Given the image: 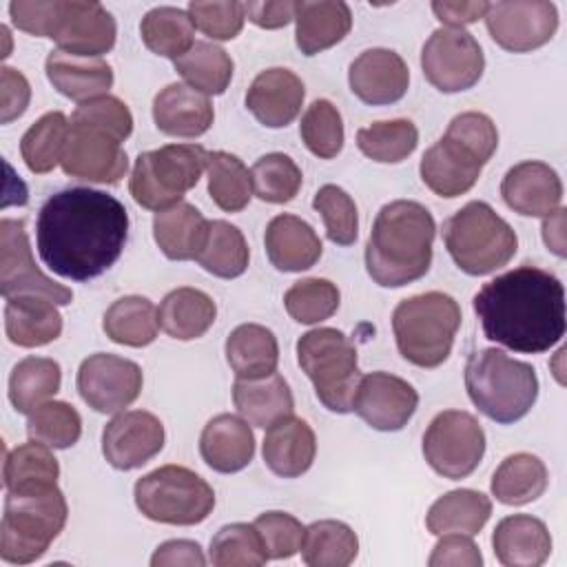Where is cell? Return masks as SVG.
Instances as JSON below:
<instances>
[{
    "label": "cell",
    "mask_w": 567,
    "mask_h": 567,
    "mask_svg": "<svg viewBox=\"0 0 567 567\" xmlns=\"http://www.w3.org/2000/svg\"><path fill=\"white\" fill-rule=\"evenodd\" d=\"M115 18L100 4L89 0H58L55 24L51 38L60 51L102 58L115 47Z\"/></svg>",
    "instance_id": "2e32d148"
},
{
    "label": "cell",
    "mask_w": 567,
    "mask_h": 567,
    "mask_svg": "<svg viewBox=\"0 0 567 567\" xmlns=\"http://www.w3.org/2000/svg\"><path fill=\"white\" fill-rule=\"evenodd\" d=\"M137 509L155 523L197 525L206 520L215 507L213 487L184 465H162L133 487Z\"/></svg>",
    "instance_id": "30bf717a"
},
{
    "label": "cell",
    "mask_w": 567,
    "mask_h": 567,
    "mask_svg": "<svg viewBox=\"0 0 567 567\" xmlns=\"http://www.w3.org/2000/svg\"><path fill=\"white\" fill-rule=\"evenodd\" d=\"M151 565H153V567H173V565L204 567V565H206V556H204L199 543L186 540V538H175V540L162 543V545L153 551Z\"/></svg>",
    "instance_id": "6125c7cd"
},
{
    "label": "cell",
    "mask_w": 567,
    "mask_h": 567,
    "mask_svg": "<svg viewBox=\"0 0 567 567\" xmlns=\"http://www.w3.org/2000/svg\"><path fill=\"white\" fill-rule=\"evenodd\" d=\"M501 195L505 204L518 215L547 217L560 206L563 182L549 164L525 159L505 173L501 182Z\"/></svg>",
    "instance_id": "7402d4cb"
},
{
    "label": "cell",
    "mask_w": 567,
    "mask_h": 567,
    "mask_svg": "<svg viewBox=\"0 0 567 567\" xmlns=\"http://www.w3.org/2000/svg\"><path fill=\"white\" fill-rule=\"evenodd\" d=\"M199 454L204 463L221 474L244 470L255 456V434L244 416L217 414L199 436Z\"/></svg>",
    "instance_id": "484cf974"
},
{
    "label": "cell",
    "mask_w": 567,
    "mask_h": 567,
    "mask_svg": "<svg viewBox=\"0 0 567 567\" xmlns=\"http://www.w3.org/2000/svg\"><path fill=\"white\" fill-rule=\"evenodd\" d=\"M164 425L146 410L113 416L102 432V454L115 470L128 472L146 465L164 447Z\"/></svg>",
    "instance_id": "d6986e66"
},
{
    "label": "cell",
    "mask_w": 567,
    "mask_h": 567,
    "mask_svg": "<svg viewBox=\"0 0 567 567\" xmlns=\"http://www.w3.org/2000/svg\"><path fill=\"white\" fill-rule=\"evenodd\" d=\"M489 2H450V0H434L432 11L436 20H441L450 29H463L481 18H485Z\"/></svg>",
    "instance_id": "e7e4bbea"
},
{
    "label": "cell",
    "mask_w": 567,
    "mask_h": 567,
    "mask_svg": "<svg viewBox=\"0 0 567 567\" xmlns=\"http://www.w3.org/2000/svg\"><path fill=\"white\" fill-rule=\"evenodd\" d=\"M465 390L470 401L496 423L520 421L538 399L536 370L512 359L498 348H483L465 363Z\"/></svg>",
    "instance_id": "277c9868"
},
{
    "label": "cell",
    "mask_w": 567,
    "mask_h": 567,
    "mask_svg": "<svg viewBox=\"0 0 567 567\" xmlns=\"http://www.w3.org/2000/svg\"><path fill=\"white\" fill-rule=\"evenodd\" d=\"M60 166L69 177L113 186L126 175L128 157L122 142L113 135L71 122Z\"/></svg>",
    "instance_id": "e0dca14e"
},
{
    "label": "cell",
    "mask_w": 567,
    "mask_h": 567,
    "mask_svg": "<svg viewBox=\"0 0 567 567\" xmlns=\"http://www.w3.org/2000/svg\"><path fill=\"white\" fill-rule=\"evenodd\" d=\"M215 317L217 306L213 297L190 286L171 290L157 308L159 328L177 341H193L204 337L215 323Z\"/></svg>",
    "instance_id": "836d02e7"
},
{
    "label": "cell",
    "mask_w": 567,
    "mask_h": 567,
    "mask_svg": "<svg viewBox=\"0 0 567 567\" xmlns=\"http://www.w3.org/2000/svg\"><path fill=\"white\" fill-rule=\"evenodd\" d=\"M339 288L330 279L308 277L295 281L284 295V308L297 323H321L339 308Z\"/></svg>",
    "instance_id": "816d5d0a"
},
{
    "label": "cell",
    "mask_w": 567,
    "mask_h": 567,
    "mask_svg": "<svg viewBox=\"0 0 567 567\" xmlns=\"http://www.w3.org/2000/svg\"><path fill=\"white\" fill-rule=\"evenodd\" d=\"M44 71L58 93L80 104L106 95L113 86V69L102 58H84L53 49L47 55Z\"/></svg>",
    "instance_id": "f1b7e54d"
},
{
    "label": "cell",
    "mask_w": 567,
    "mask_h": 567,
    "mask_svg": "<svg viewBox=\"0 0 567 567\" xmlns=\"http://www.w3.org/2000/svg\"><path fill=\"white\" fill-rule=\"evenodd\" d=\"M252 193L268 204H288L297 197L303 175L297 162L286 153L261 155L252 168Z\"/></svg>",
    "instance_id": "c3c4849f"
},
{
    "label": "cell",
    "mask_w": 567,
    "mask_h": 567,
    "mask_svg": "<svg viewBox=\"0 0 567 567\" xmlns=\"http://www.w3.org/2000/svg\"><path fill=\"white\" fill-rule=\"evenodd\" d=\"M492 516V501L476 489H452L436 498L425 516L427 532L441 534H478Z\"/></svg>",
    "instance_id": "e575fe53"
},
{
    "label": "cell",
    "mask_w": 567,
    "mask_h": 567,
    "mask_svg": "<svg viewBox=\"0 0 567 567\" xmlns=\"http://www.w3.org/2000/svg\"><path fill=\"white\" fill-rule=\"evenodd\" d=\"M266 255L270 264L281 272H301L312 268L321 252V239L315 228L297 215H277L268 221L266 235Z\"/></svg>",
    "instance_id": "4316f807"
},
{
    "label": "cell",
    "mask_w": 567,
    "mask_h": 567,
    "mask_svg": "<svg viewBox=\"0 0 567 567\" xmlns=\"http://www.w3.org/2000/svg\"><path fill=\"white\" fill-rule=\"evenodd\" d=\"M62 383V368L49 357H24L9 374V401L16 412L31 414L47 403Z\"/></svg>",
    "instance_id": "f35d334b"
},
{
    "label": "cell",
    "mask_w": 567,
    "mask_h": 567,
    "mask_svg": "<svg viewBox=\"0 0 567 567\" xmlns=\"http://www.w3.org/2000/svg\"><path fill=\"white\" fill-rule=\"evenodd\" d=\"M69 507L62 489L7 492L0 523V558L9 565L40 560L66 525Z\"/></svg>",
    "instance_id": "8992f818"
},
{
    "label": "cell",
    "mask_w": 567,
    "mask_h": 567,
    "mask_svg": "<svg viewBox=\"0 0 567 567\" xmlns=\"http://www.w3.org/2000/svg\"><path fill=\"white\" fill-rule=\"evenodd\" d=\"M71 124L62 111L44 113L35 120L20 140V155L27 168L35 175L53 171L64 155Z\"/></svg>",
    "instance_id": "ee69618b"
},
{
    "label": "cell",
    "mask_w": 567,
    "mask_h": 567,
    "mask_svg": "<svg viewBox=\"0 0 567 567\" xmlns=\"http://www.w3.org/2000/svg\"><path fill=\"white\" fill-rule=\"evenodd\" d=\"M128 215L120 199L95 188L73 186L53 193L35 219L42 261L60 277L89 281L122 255Z\"/></svg>",
    "instance_id": "6da1fadb"
},
{
    "label": "cell",
    "mask_w": 567,
    "mask_h": 567,
    "mask_svg": "<svg viewBox=\"0 0 567 567\" xmlns=\"http://www.w3.org/2000/svg\"><path fill=\"white\" fill-rule=\"evenodd\" d=\"M419 408V392L405 379L390 372L363 374L352 401L357 412L372 430L399 432Z\"/></svg>",
    "instance_id": "ac0fdd59"
},
{
    "label": "cell",
    "mask_w": 567,
    "mask_h": 567,
    "mask_svg": "<svg viewBox=\"0 0 567 567\" xmlns=\"http://www.w3.org/2000/svg\"><path fill=\"white\" fill-rule=\"evenodd\" d=\"M206 157L208 151L199 144H166L140 153L128 179L135 204L155 213L179 204L197 186Z\"/></svg>",
    "instance_id": "9c48e42d"
},
{
    "label": "cell",
    "mask_w": 567,
    "mask_h": 567,
    "mask_svg": "<svg viewBox=\"0 0 567 567\" xmlns=\"http://www.w3.org/2000/svg\"><path fill=\"white\" fill-rule=\"evenodd\" d=\"M312 208L326 224V235L337 246H350L359 235V215L354 199L337 184H323L315 197Z\"/></svg>",
    "instance_id": "db71d44e"
},
{
    "label": "cell",
    "mask_w": 567,
    "mask_h": 567,
    "mask_svg": "<svg viewBox=\"0 0 567 567\" xmlns=\"http://www.w3.org/2000/svg\"><path fill=\"white\" fill-rule=\"evenodd\" d=\"M565 208H556L554 213H549L543 219V239L545 246L556 255V257H565Z\"/></svg>",
    "instance_id": "03108f58"
},
{
    "label": "cell",
    "mask_w": 567,
    "mask_h": 567,
    "mask_svg": "<svg viewBox=\"0 0 567 567\" xmlns=\"http://www.w3.org/2000/svg\"><path fill=\"white\" fill-rule=\"evenodd\" d=\"M261 454L272 474L281 478H297L315 463L317 436L303 419L290 414L266 427Z\"/></svg>",
    "instance_id": "cb8c5ba5"
},
{
    "label": "cell",
    "mask_w": 567,
    "mask_h": 567,
    "mask_svg": "<svg viewBox=\"0 0 567 567\" xmlns=\"http://www.w3.org/2000/svg\"><path fill=\"white\" fill-rule=\"evenodd\" d=\"M295 40L303 55L339 44L352 29V11L341 0H301L295 7Z\"/></svg>",
    "instance_id": "f546056e"
},
{
    "label": "cell",
    "mask_w": 567,
    "mask_h": 567,
    "mask_svg": "<svg viewBox=\"0 0 567 567\" xmlns=\"http://www.w3.org/2000/svg\"><path fill=\"white\" fill-rule=\"evenodd\" d=\"M188 16L204 35L213 40H233L244 29V2L213 0V2H188Z\"/></svg>",
    "instance_id": "11a10c76"
},
{
    "label": "cell",
    "mask_w": 567,
    "mask_h": 567,
    "mask_svg": "<svg viewBox=\"0 0 567 567\" xmlns=\"http://www.w3.org/2000/svg\"><path fill=\"white\" fill-rule=\"evenodd\" d=\"M461 319L456 299L439 290L399 301L392 312L399 354L419 368L441 365L452 352Z\"/></svg>",
    "instance_id": "5b68a950"
},
{
    "label": "cell",
    "mask_w": 567,
    "mask_h": 567,
    "mask_svg": "<svg viewBox=\"0 0 567 567\" xmlns=\"http://www.w3.org/2000/svg\"><path fill=\"white\" fill-rule=\"evenodd\" d=\"M60 465L51 447L38 441L13 447L2 467V481L7 492H40L58 485Z\"/></svg>",
    "instance_id": "ab89813d"
},
{
    "label": "cell",
    "mask_w": 567,
    "mask_h": 567,
    "mask_svg": "<svg viewBox=\"0 0 567 567\" xmlns=\"http://www.w3.org/2000/svg\"><path fill=\"white\" fill-rule=\"evenodd\" d=\"M303 97L301 78L290 69L272 66L252 80L246 93V106L264 126L284 128L299 115Z\"/></svg>",
    "instance_id": "603a6c76"
},
{
    "label": "cell",
    "mask_w": 567,
    "mask_h": 567,
    "mask_svg": "<svg viewBox=\"0 0 567 567\" xmlns=\"http://www.w3.org/2000/svg\"><path fill=\"white\" fill-rule=\"evenodd\" d=\"M485 164L487 162L470 146L443 135L423 153L419 173L434 195L452 199L465 195L476 184Z\"/></svg>",
    "instance_id": "ffe728a7"
},
{
    "label": "cell",
    "mask_w": 567,
    "mask_h": 567,
    "mask_svg": "<svg viewBox=\"0 0 567 567\" xmlns=\"http://www.w3.org/2000/svg\"><path fill=\"white\" fill-rule=\"evenodd\" d=\"M474 312L489 341L523 354L547 352L565 334V288L554 272L523 264L483 284Z\"/></svg>",
    "instance_id": "7a4b0ae2"
},
{
    "label": "cell",
    "mask_w": 567,
    "mask_h": 567,
    "mask_svg": "<svg viewBox=\"0 0 567 567\" xmlns=\"http://www.w3.org/2000/svg\"><path fill=\"white\" fill-rule=\"evenodd\" d=\"M140 35L155 55L177 60L190 51L195 40V24L188 11L179 7H153L140 22Z\"/></svg>",
    "instance_id": "b9f144b4"
},
{
    "label": "cell",
    "mask_w": 567,
    "mask_h": 567,
    "mask_svg": "<svg viewBox=\"0 0 567 567\" xmlns=\"http://www.w3.org/2000/svg\"><path fill=\"white\" fill-rule=\"evenodd\" d=\"M421 69L425 80L441 93H461L481 80L485 58L470 31L441 27L432 31L421 49Z\"/></svg>",
    "instance_id": "7c38bea8"
},
{
    "label": "cell",
    "mask_w": 567,
    "mask_h": 567,
    "mask_svg": "<svg viewBox=\"0 0 567 567\" xmlns=\"http://www.w3.org/2000/svg\"><path fill=\"white\" fill-rule=\"evenodd\" d=\"M492 547L505 567H540L551 554V536L540 518L514 514L496 525Z\"/></svg>",
    "instance_id": "83f0119b"
},
{
    "label": "cell",
    "mask_w": 567,
    "mask_h": 567,
    "mask_svg": "<svg viewBox=\"0 0 567 567\" xmlns=\"http://www.w3.org/2000/svg\"><path fill=\"white\" fill-rule=\"evenodd\" d=\"M299 551L308 567H348L359 554V538L341 520H315L306 527Z\"/></svg>",
    "instance_id": "60d3db41"
},
{
    "label": "cell",
    "mask_w": 567,
    "mask_h": 567,
    "mask_svg": "<svg viewBox=\"0 0 567 567\" xmlns=\"http://www.w3.org/2000/svg\"><path fill=\"white\" fill-rule=\"evenodd\" d=\"M233 403L237 412L255 427H270L295 410L288 381L272 372L257 379H237L233 385Z\"/></svg>",
    "instance_id": "1f68e13d"
},
{
    "label": "cell",
    "mask_w": 567,
    "mask_h": 567,
    "mask_svg": "<svg viewBox=\"0 0 567 567\" xmlns=\"http://www.w3.org/2000/svg\"><path fill=\"white\" fill-rule=\"evenodd\" d=\"M297 361L315 385L317 399L337 414L352 412L361 381L357 348L337 328H315L299 337Z\"/></svg>",
    "instance_id": "ba28073f"
},
{
    "label": "cell",
    "mask_w": 567,
    "mask_h": 567,
    "mask_svg": "<svg viewBox=\"0 0 567 567\" xmlns=\"http://www.w3.org/2000/svg\"><path fill=\"white\" fill-rule=\"evenodd\" d=\"M142 368L111 352H95L80 363L78 392L82 401L100 414H117L142 392Z\"/></svg>",
    "instance_id": "5bb4252c"
},
{
    "label": "cell",
    "mask_w": 567,
    "mask_h": 567,
    "mask_svg": "<svg viewBox=\"0 0 567 567\" xmlns=\"http://www.w3.org/2000/svg\"><path fill=\"white\" fill-rule=\"evenodd\" d=\"M264 540V549L268 560L292 558L299 547L306 527L288 512H264L252 523Z\"/></svg>",
    "instance_id": "6f0895ef"
},
{
    "label": "cell",
    "mask_w": 567,
    "mask_h": 567,
    "mask_svg": "<svg viewBox=\"0 0 567 567\" xmlns=\"http://www.w3.org/2000/svg\"><path fill=\"white\" fill-rule=\"evenodd\" d=\"M27 434L53 450H66L80 441L82 416L66 401H47L29 414Z\"/></svg>",
    "instance_id": "f907efd6"
},
{
    "label": "cell",
    "mask_w": 567,
    "mask_h": 567,
    "mask_svg": "<svg viewBox=\"0 0 567 567\" xmlns=\"http://www.w3.org/2000/svg\"><path fill=\"white\" fill-rule=\"evenodd\" d=\"M0 84H2V89H0V95H2L0 122L9 124L27 111L29 100H31V86H29V80L18 69H11V66L0 69Z\"/></svg>",
    "instance_id": "94428289"
},
{
    "label": "cell",
    "mask_w": 567,
    "mask_h": 567,
    "mask_svg": "<svg viewBox=\"0 0 567 567\" xmlns=\"http://www.w3.org/2000/svg\"><path fill=\"white\" fill-rule=\"evenodd\" d=\"M4 332L13 346L40 348L62 334V317L47 297L18 295L7 299Z\"/></svg>",
    "instance_id": "4dcf8cb0"
},
{
    "label": "cell",
    "mask_w": 567,
    "mask_h": 567,
    "mask_svg": "<svg viewBox=\"0 0 567 567\" xmlns=\"http://www.w3.org/2000/svg\"><path fill=\"white\" fill-rule=\"evenodd\" d=\"M102 328L113 343L128 348H144L155 341L159 330L157 308L151 299L128 295L113 301L102 319Z\"/></svg>",
    "instance_id": "74e56055"
},
{
    "label": "cell",
    "mask_w": 567,
    "mask_h": 567,
    "mask_svg": "<svg viewBox=\"0 0 567 567\" xmlns=\"http://www.w3.org/2000/svg\"><path fill=\"white\" fill-rule=\"evenodd\" d=\"M350 91L365 104H394L408 93L410 71L405 60L392 49H365L348 69Z\"/></svg>",
    "instance_id": "44dd1931"
},
{
    "label": "cell",
    "mask_w": 567,
    "mask_h": 567,
    "mask_svg": "<svg viewBox=\"0 0 567 567\" xmlns=\"http://www.w3.org/2000/svg\"><path fill=\"white\" fill-rule=\"evenodd\" d=\"M58 13V0H13L9 2L11 22L35 38H51Z\"/></svg>",
    "instance_id": "680465c9"
},
{
    "label": "cell",
    "mask_w": 567,
    "mask_h": 567,
    "mask_svg": "<svg viewBox=\"0 0 567 567\" xmlns=\"http://www.w3.org/2000/svg\"><path fill=\"white\" fill-rule=\"evenodd\" d=\"M208 219L188 202H179L153 217V237L159 250L173 261L197 259L206 235Z\"/></svg>",
    "instance_id": "d6a6232c"
},
{
    "label": "cell",
    "mask_w": 567,
    "mask_h": 567,
    "mask_svg": "<svg viewBox=\"0 0 567 567\" xmlns=\"http://www.w3.org/2000/svg\"><path fill=\"white\" fill-rule=\"evenodd\" d=\"M153 120L171 137H199L210 128L215 111L208 95L188 84L173 82L155 95Z\"/></svg>",
    "instance_id": "d4e9b609"
},
{
    "label": "cell",
    "mask_w": 567,
    "mask_h": 567,
    "mask_svg": "<svg viewBox=\"0 0 567 567\" xmlns=\"http://www.w3.org/2000/svg\"><path fill=\"white\" fill-rule=\"evenodd\" d=\"M443 241L454 264L472 277L507 266L518 248L514 228L485 202H467L447 217Z\"/></svg>",
    "instance_id": "52a82bcc"
},
{
    "label": "cell",
    "mask_w": 567,
    "mask_h": 567,
    "mask_svg": "<svg viewBox=\"0 0 567 567\" xmlns=\"http://www.w3.org/2000/svg\"><path fill=\"white\" fill-rule=\"evenodd\" d=\"M299 135L319 159H332L343 148V120L330 100H315L301 115Z\"/></svg>",
    "instance_id": "f5cc1de1"
},
{
    "label": "cell",
    "mask_w": 567,
    "mask_h": 567,
    "mask_svg": "<svg viewBox=\"0 0 567 567\" xmlns=\"http://www.w3.org/2000/svg\"><path fill=\"white\" fill-rule=\"evenodd\" d=\"M71 122L100 128L120 142H124L133 133V115L128 106L120 97L109 93L78 104Z\"/></svg>",
    "instance_id": "9f6ffc18"
},
{
    "label": "cell",
    "mask_w": 567,
    "mask_h": 567,
    "mask_svg": "<svg viewBox=\"0 0 567 567\" xmlns=\"http://www.w3.org/2000/svg\"><path fill=\"white\" fill-rule=\"evenodd\" d=\"M419 144V128L410 120L372 122L357 131L359 151L381 164H399L414 153Z\"/></svg>",
    "instance_id": "7dc6e473"
},
{
    "label": "cell",
    "mask_w": 567,
    "mask_h": 567,
    "mask_svg": "<svg viewBox=\"0 0 567 567\" xmlns=\"http://www.w3.org/2000/svg\"><path fill=\"white\" fill-rule=\"evenodd\" d=\"M208 560L215 567H259L268 554L255 525L230 523L210 538Z\"/></svg>",
    "instance_id": "681fc988"
},
{
    "label": "cell",
    "mask_w": 567,
    "mask_h": 567,
    "mask_svg": "<svg viewBox=\"0 0 567 567\" xmlns=\"http://www.w3.org/2000/svg\"><path fill=\"white\" fill-rule=\"evenodd\" d=\"M434 235V217L423 204L394 199L381 206L365 244V270L372 281L401 288L427 275Z\"/></svg>",
    "instance_id": "3957f363"
},
{
    "label": "cell",
    "mask_w": 567,
    "mask_h": 567,
    "mask_svg": "<svg viewBox=\"0 0 567 567\" xmlns=\"http://www.w3.org/2000/svg\"><path fill=\"white\" fill-rule=\"evenodd\" d=\"M485 454V432L465 410L439 412L423 434L427 465L452 481L470 476Z\"/></svg>",
    "instance_id": "8fae6325"
},
{
    "label": "cell",
    "mask_w": 567,
    "mask_h": 567,
    "mask_svg": "<svg viewBox=\"0 0 567 567\" xmlns=\"http://www.w3.org/2000/svg\"><path fill=\"white\" fill-rule=\"evenodd\" d=\"M430 567H478L483 565V556L478 545L467 534H441V540L434 545L430 560Z\"/></svg>",
    "instance_id": "91938a15"
},
{
    "label": "cell",
    "mask_w": 567,
    "mask_h": 567,
    "mask_svg": "<svg viewBox=\"0 0 567 567\" xmlns=\"http://www.w3.org/2000/svg\"><path fill=\"white\" fill-rule=\"evenodd\" d=\"M250 250L244 233L224 219H213L208 224L206 241L197 255V264L221 279H235L246 272Z\"/></svg>",
    "instance_id": "f6af8a7d"
},
{
    "label": "cell",
    "mask_w": 567,
    "mask_h": 567,
    "mask_svg": "<svg viewBox=\"0 0 567 567\" xmlns=\"http://www.w3.org/2000/svg\"><path fill=\"white\" fill-rule=\"evenodd\" d=\"M208 195L226 213H239L252 197V179L246 164L226 151H213L206 157Z\"/></svg>",
    "instance_id": "bcb514c9"
},
{
    "label": "cell",
    "mask_w": 567,
    "mask_h": 567,
    "mask_svg": "<svg viewBox=\"0 0 567 567\" xmlns=\"http://www.w3.org/2000/svg\"><path fill=\"white\" fill-rule=\"evenodd\" d=\"M226 361L237 379H257L277 372L279 343L270 328L241 323L226 339Z\"/></svg>",
    "instance_id": "d590c367"
},
{
    "label": "cell",
    "mask_w": 567,
    "mask_h": 567,
    "mask_svg": "<svg viewBox=\"0 0 567 567\" xmlns=\"http://www.w3.org/2000/svg\"><path fill=\"white\" fill-rule=\"evenodd\" d=\"M0 292L4 299L18 295H40L55 306H66L73 290L47 277L33 261L22 219L0 221Z\"/></svg>",
    "instance_id": "4fadbf2b"
},
{
    "label": "cell",
    "mask_w": 567,
    "mask_h": 567,
    "mask_svg": "<svg viewBox=\"0 0 567 567\" xmlns=\"http://www.w3.org/2000/svg\"><path fill=\"white\" fill-rule=\"evenodd\" d=\"M489 38L505 51L527 53L547 44L558 29V11L547 0L489 2L485 13Z\"/></svg>",
    "instance_id": "9a60e30c"
},
{
    "label": "cell",
    "mask_w": 567,
    "mask_h": 567,
    "mask_svg": "<svg viewBox=\"0 0 567 567\" xmlns=\"http://www.w3.org/2000/svg\"><path fill=\"white\" fill-rule=\"evenodd\" d=\"M545 463L529 452H516L501 461L492 476V494L503 505H527L547 489Z\"/></svg>",
    "instance_id": "8d00e7d4"
},
{
    "label": "cell",
    "mask_w": 567,
    "mask_h": 567,
    "mask_svg": "<svg viewBox=\"0 0 567 567\" xmlns=\"http://www.w3.org/2000/svg\"><path fill=\"white\" fill-rule=\"evenodd\" d=\"M292 0H268V2H244L246 18L261 29H281L290 20H295Z\"/></svg>",
    "instance_id": "be15d7a7"
},
{
    "label": "cell",
    "mask_w": 567,
    "mask_h": 567,
    "mask_svg": "<svg viewBox=\"0 0 567 567\" xmlns=\"http://www.w3.org/2000/svg\"><path fill=\"white\" fill-rule=\"evenodd\" d=\"M175 71L188 86L204 95H221L233 80V58L215 42L197 40L188 53L177 58Z\"/></svg>",
    "instance_id": "7bdbcfd3"
}]
</instances>
